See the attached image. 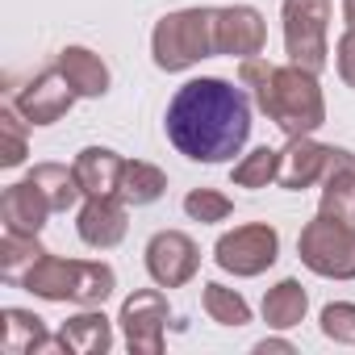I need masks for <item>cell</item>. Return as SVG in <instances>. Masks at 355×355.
Returning a JSON list of instances; mask_svg holds the SVG:
<instances>
[{"mask_svg": "<svg viewBox=\"0 0 355 355\" xmlns=\"http://www.w3.org/2000/svg\"><path fill=\"white\" fill-rule=\"evenodd\" d=\"M167 322H171V305L159 288H138L121 301L117 326L121 338L134 355H163V338H167Z\"/></svg>", "mask_w": 355, "mask_h": 355, "instance_id": "obj_8", "label": "cell"}, {"mask_svg": "<svg viewBox=\"0 0 355 355\" xmlns=\"http://www.w3.org/2000/svg\"><path fill=\"white\" fill-rule=\"evenodd\" d=\"M30 180L42 189V197L51 201L55 214H67V209H76V205L84 201L80 175H76V167H67V163H34Z\"/></svg>", "mask_w": 355, "mask_h": 355, "instance_id": "obj_21", "label": "cell"}, {"mask_svg": "<svg viewBox=\"0 0 355 355\" xmlns=\"http://www.w3.org/2000/svg\"><path fill=\"white\" fill-rule=\"evenodd\" d=\"M334 67H338V80L355 88V30H343V38L334 42Z\"/></svg>", "mask_w": 355, "mask_h": 355, "instance_id": "obj_29", "label": "cell"}, {"mask_svg": "<svg viewBox=\"0 0 355 355\" xmlns=\"http://www.w3.org/2000/svg\"><path fill=\"white\" fill-rule=\"evenodd\" d=\"M125 201L121 197H84L80 205V218H76V234L84 247L92 251H113L125 230H130V218H125Z\"/></svg>", "mask_w": 355, "mask_h": 355, "instance_id": "obj_13", "label": "cell"}, {"mask_svg": "<svg viewBox=\"0 0 355 355\" xmlns=\"http://www.w3.org/2000/svg\"><path fill=\"white\" fill-rule=\"evenodd\" d=\"M55 67H59L63 80L76 88V96H88V101L105 96L109 84H113L109 63H105L96 51H88V46H63V51L55 55Z\"/></svg>", "mask_w": 355, "mask_h": 355, "instance_id": "obj_16", "label": "cell"}, {"mask_svg": "<svg viewBox=\"0 0 355 355\" xmlns=\"http://www.w3.org/2000/svg\"><path fill=\"white\" fill-rule=\"evenodd\" d=\"M201 309L218 322V326H247L251 322V305H247V297L239 293V288H230V284H222V280H209V284H201Z\"/></svg>", "mask_w": 355, "mask_h": 355, "instance_id": "obj_24", "label": "cell"}, {"mask_svg": "<svg viewBox=\"0 0 355 355\" xmlns=\"http://www.w3.org/2000/svg\"><path fill=\"white\" fill-rule=\"evenodd\" d=\"M297 255L322 280H355V222H343L318 209L301 226Z\"/></svg>", "mask_w": 355, "mask_h": 355, "instance_id": "obj_5", "label": "cell"}, {"mask_svg": "<svg viewBox=\"0 0 355 355\" xmlns=\"http://www.w3.org/2000/svg\"><path fill=\"white\" fill-rule=\"evenodd\" d=\"M76 101H80V96H76V88L63 80V71L51 67V71H38V76L13 96V109H17L30 125H55V121H63V117L71 113Z\"/></svg>", "mask_w": 355, "mask_h": 355, "instance_id": "obj_12", "label": "cell"}, {"mask_svg": "<svg viewBox=\"0 0 355 355\" xmlns=\"http://www.w3.org/2000/svg\"><path fill=\"white\" fill-rule=\"evenodd\" d=\"M214 42L218 55L230 59H255L268 46V26L255 5H218L214 9Z\"/></svg>", "mask_w": 355, "mask_h": 355, "instance_id": "obj_10", "label": "cell"}, {"mask_svg": "<svg viewBox=\"0 0 355 355\" xmlns=\"http://www.w3.org/2000/svg\"><path fill=\"white\" fill-rule=\"evenodd\" d=\"M184 214L193 222H201V226H214V222H226L234 214V201L226 193H218V189H193L184 197Z\"/></svg>", "mask_w": 355, "mask_h": 355, "instance_id": "obj_27", "label": "cell"}, {"mask_svg": "<svg viewBox=\"0 0 355 355\" xmlns=\"http://www.w3.org/2000/svg\"><path fill=\"white\" fill-rule=\"evenodd\" d=\"M322 334L343 343V347H355V305L351 301H330L322 309Z\"/></svg>", "mask_w": 355, "mask_h": 355, "instance_id": "obj_28", "label": "cell"}, {"mask_svg": "<svg viewBox=\"0 0 355 355\" xmlns=\"http://www.w3.org/2000/svg\"><path fill=\"white\" fill-rule=\"evenodd\" d=\"M330 0H284L280 21H284V55L293 67H305L313 76L326 71L330 63Z\"/></svg>", "mask_w": 355, "mask_h": 355, "instance_id": "obj_6", "label": "cell"}, {"mask_svg": "<svg viewBox=\"0 0 355 355\" xmlns=\"http://www.w3.org/2000/svg\"><path fill=\"white\" fill-rule=\"evenodd\" d=\"M146 272L159 288H184L201 272V247L184 230H155L146 239Z\"/></svg>", "mask_w": 355, "mask_h": 355, "instance_id": "obj_9", "label": "cell"}, {"mask_svg": "<svg viewBox=\"0 0 355 355\" xmlns=\"http://www.w3.org/2000/svg\"><path fill=\"white\" fill-rule=\"evenodd\" d=\"M343 21L347 30H355V0H343Z\"/></svg>", "mask_w": 355, "mask_h": 355, "instance_id": "obj_31", "label": "cell"}, {"mask_svg": "<svg viewBox=\"0 0 355 355\" xmlns=\"http://www.w3.org/2000/svg\"><path fill=\"white\" fill-rule=\"evenodd\" d=\"M0 351L9 355H46V351H63L59 338H51L46 322L34 309H0Z\"/></svg>", "mask_w": 355, "mask_h": 355, "instance_id": "obj_14", "label": "cell"}, {"mask_svg": "<svg viewBox=\"0 0 355 355\" xmlns=\"http://www.w3.org/2000/svg\"><path fill=\"white\" fill-rule=\"evenodd\" d=\"M334 150L338 146H326L318 142L313 134H301V138H288L280 146V171H276V184L288 189V193H305L313 184L326 180V171L334 163Z\"/></svg>", "mask_w": 355, "mask_h": 355, "instance_id": "obj_11", "label": "cell"}, {"mask_svg": "<svg viewBox=\"0 0 355 355\" xmlns=\"http://www.w3.org/2000/svg\"><path fill=\"white\" fill-rule=\"evenodd\" d=\"M59 347L71 351V355H105V351L113 347V322L105 318L101 305L80 309L76 318L63 322V330H59Z\"/></svg>", "mask_w": 355, "mask_h": 355, "instance_id": "obj_17", "label": "cell"}, {"mask_svg": "<svg viewBox=\"0 0 355 355\" xmlns=\"http://www.w3.org/2000/svg\"><path fill=\"white\" fill-rule=\"evenodd\" d=\"M239 84L251 88L255 109L284 134H318L326 125V96L313 71L293 63H268V59H239Z\"/></svg>", "mask_w": 355, "mask_h": 355, "instance_id": "obj_2", "label": "cell"}, {"mask_svg": "<svg viewBox=\"0 0 355 355\" xmlns=\"http://www.w3.org/2000/svg\"><path fill=\"white\" fill-rule=\"evenodd\" d=\"M276 171H280V150L276 146H255V150L239 155V163L230 167V184L255 193V189L276 184Z\"/></svg>", "mask_w": 355, "mask_h": 355, "instance_id": "obj_25", "label": "cell"}, {"mask_svg": "<svg viewBox=\"0 0 355 355\" xmlns=\"http://www.w3.org/2000/svg\"><path fill=\"white\" fill-rule=\"evenodd\" d=\"M218 55L214 42V9H175L163 13L150 30V59L159 71H189L201 59Z\"/></svg>", "mask_w": 355, "mask_h": 355, "instance_id": "obj_4", "label": "cell"}, {"mask_svg": "<svg viewBox=\"0 0 355 355\" xmlns=\"http://www.w3.org/2000/svg\"><path fill=\"white\" fill-rule=\"evenodd\" d=\"M71 167H76V175H80L84 197H117L125 159H121L117 150H109V146H84Z\"/></svg>", "mask_w": 355, "mask_h": 355, "instance_id": "obj_18", "label": "cell"}, {"mask_svg": "<svg viewBox=\"0 0 355 355\" xmlns=\"http://www.w3.org/2000/svg\"><path fill=\"white\" fill-rule=\"evenodd\" d=\"M163 193H167V175H163L155 163H146V159H125L121 184H117V197H121L125 205L142 209V205H155Z\"/></svg>", "mask_w": 355, "mask_h": 355, "instance_id": "obj_22", "label": "cell"}, {"mask_svg": "<svg viewBox=\"0 0 355 355\" xmlns=\"http://www.w3.org/2000/svg\"><path fill=\"white\" fill-rule=\"evenodd\" d=\"M167 142L193 163H230L251 138V101L222 76H201L175 88L163 113Z\"/></svg>", "mask_w": 355, "mask_h": 355, "instance_id": "obj_1", "label": "cell"}, {"mask_svg": "<svg viewBox=\"0 0 355 355\" xmlns=\"http://www.w3.org/2000/svg\"><path fill=\"white\" fill-rule=\"evenodd\" d=\"M322 214H334L343 222H355V155L351 150H334V163L322 180V197H318Z\"/></svg>", "mask_w": 355, "mask_h": 355, "instance_id": "obj_19", "label": "cell"}, {"mask_svg": "<svg viewBox=\"0 0 355 355\" xmlns=\"http://www.w3.org/2000/svg\"><path fill=\"white\" fill-rule=\"evenodd\" d=\"M255 351H259V355H268V351H284V355H293V343H288V338H259Z\"/></svg>", "mask_w": 355, "mask_h": 355, "instance_id": "obj_30", "label": "cell"}, {"mask_svg": "<svg viewBox=\"0 0 355 355\" xmlns=\"http://www.w3.org/2000/svg\"><path fill=\"white\" fill-rule=\"evenodd\" d=\"M46 255V247L38 243V234H17V230H5L0 239V276L5 284H21L26 272Z\"/></svg>", "mask_w": 355, "mask_h": 355, "instance_id": "obj_23", "label": "cell"}, {"mask_svg": "<svg viewBox=\"0 0 355 355\" xmlns=\"http://www.w3.org/2000/svg\"><path fill=\"white\" fill-rule=\"evenodd\" d=\"M276 259H280V230L268 226V222L234 226V230H226V234L214 243V263H218L226 276H239V280L263 276Z\"/></svg>", "mask_w": 355, "mask_h": 355, "instance_id": "obj_7", "label": "cell"}, {"mask_svg": "<svg viewBox=\"0 0 355 355\" xmlns=\"http://www.w3.org/2000/svg\"><path fill=\"white\" fill-rule=\"evenodd\" d=\"M26 117L13 109V101L0 109V167H21L30 155V138H26Z\"/></svg>", "mask_w": 355, "mask_h": 355, "instance_id": "obj_26", "label": "cell"}, {"mask_svg": "<svg viewBox=\"0 0 355 355\" xmlns=\"http://www.w3.org/2000/svg\"><path fill=\"white\" fill-rule=\"evenodd\" d=\"M51 201L42 197V189L30 180H17L5 189V197H0V222H5V230H17V234H42L46 218H51Z\"/></svg>", "mask_w": 355, "mask_h": 355, "instance_id": "obj_15", "label": "cell"}, {"mask_svg": "<svg viewBox=\"0 0 355 355\" xmlns=\"http://www.w3.org/2000/svg\"><path fill=\"white\" fill-rule=\"evenodd\" d=\"M26 293L42 297V301H55V305H80V309H92V305H105L117 288V272L105 263V259H63V255H42L26 280H21Z\"/></svg>", "mask_w": 355, "mask_h": 355, "instance_id": "obj_3", "label": "cell"}, {"mask_svg": "<svg viewBox=\"0 0 355 355\" xmlns=\"http://www.w3.org/2000/svg\"><path fill=\"white\" fill-rule=\"evenodd\" d=\"M305 313H309V293L301 288V280L284 276L263 293V322L272 330H293L305 322Z\"/></svg>", "mask_w": 355, "mask_h": 355, "instance_id": "obj_20", "label": "cell"}]
</instances>
